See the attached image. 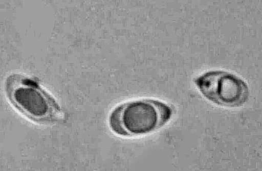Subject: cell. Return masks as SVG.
Segmentation results:
<instances>
[{
    "instance_id": "1",
    "label": "cell",
    "mask_w": 262,
    "mask_h": 171,
    "mask_svg": "<svg viewBox=\"0 0 262 171\" xmlns=\"http://www.w3.org/2000/svg\"><path fill=\"white\" fill-rule=\"evenodd\" d=\"M172 114V108L159 100H137L116 108L110 116L109 124L117 135L142 136L162 128Z\"/></svg>"
},
{
    "instance_id": "2",
    "label": "cell",
    "mask_w": 262,
    "mask_h": 171,
    "mask_svg": "<svg viewBox=\"0 0 262 171\" xmlns=\"http://www.w3.org/2000/svg\"><path fill=\"white\" fill-rule=\"evenodd\" d=\"M6 91L12 105L33 121L51 124L60 118L61 110L56 101L33 79L11 75L7 79Z\"/></svg>"
},
{
    "instance_id": "3",
    "label": "cell",
    "mask_w": 262,
    "mask_h": 171,
    "mask_svg": "<svg viewBox=\"0 0 262 171\" xmlns=\"http://www.w3.org/2000/svg\"><path fill=\"white\" fill-rule=\"evenodd\" d=\"M194 82L203 96L222 107L242 106L249 97L247 83L230 72L210 70L198 77Z\"/></svg>"
}]
</instances>
